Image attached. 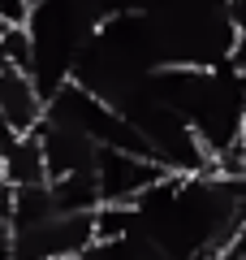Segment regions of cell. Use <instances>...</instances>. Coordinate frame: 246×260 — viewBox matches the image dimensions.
I'll list each match as a JSON object with an SVG mask.
<instances>
[{
	"label": "cell",
	"mask_w": 246,
	"mask_h": 260,
	"mask_svg": "<svg viewBox=\"0 0 246 260\" xmlns=\"http://www.w3.org/2000/svg\"><path fill=\"white\" fill-rule=\"evenodd\" d=\"M95 243V213H52L9 230L13 260H78Z\"/></svg>",
	"instance_id": "cell-1"
},
{
	"label": "cell",
	"mask_w": 246,
	"mask_h": 260,
	"mask_svg": "<svg viewBox=\"0 0 246 260\" xmlns=\"http://www.w3.org/2000/svg\"><path fill=\"white\" fill-rule=\"evenodd\" d=\"M169 169L160 160H151L147 152L130 148H100L95 156V191L100 204H134L147 186H155Z\"/></svg>",
	"instance_id": "cell-2"
},
{
	"label": "cell",
	"mask_w": 246,
	"mask_h": 260,
	"mask_svg": "<svg viewBox=\"0 0 246 260\" xmlns=\"http://www.w3.org/2000/svg\"><path fill=\"white\" fill-rule=\"evenodd\" d=\"M35 139H39V152H44V169L48 178H69V174H91L95 178V156H100V143L87 139L78 126L61 117H39L35 126Z\"/></svg>",
	"instance_id": "cell-3"
},
{
	"label": "cell",
	"mask_w": 246,
	"mask_h": 260,
	"mask_svg": "<svg viewBox=\"0 0 246 260\" xmlns=\"http://www.w3.org/2000/svg\"><path fill=\"white\" fill-rule=\"evenodd\" d=\"M225 13H229V22H233V30L246 39V0H225Z\"/></svg>",
	"instance_id": "cell-5"
},
{
	"label": "cell",
	"mask_w": 246,
	"mask_h": 260,
	"mask_svg": "<svg viewBox=\"0 0 246 260\" xmlns=\"http://www.w3.org/2000/svg\"><path fill=\"white\" fill-rule=\"evenodd\" d=\"M30 182H48L44 169V152H39L35 130L13 135L0 152V186H30Z\"/></svg>",
	"instance_id": "cell-4"
}]
</instances>
